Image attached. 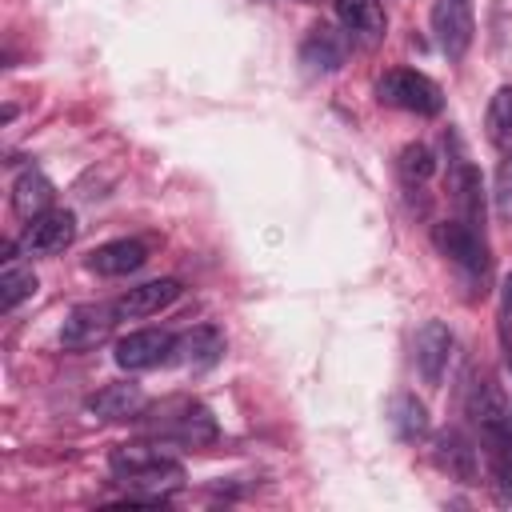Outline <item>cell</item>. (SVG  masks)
Returning <instances> with one entry per match:
<instances>
[{
  "instance_id": "6da1fadb",
  "label": "cell",
  "mask_w": 512,
  "mask_h": 512,
  "mask_svg": "<svg viewBox=\"0 0 512 512\" xmlns=\"http://www.w3.org/2000/svg\"><path fill=\"white\" fill-rule=\"evenodd\" d=\"M108 468L128 488L132 500H148V504H160L168 492H176L184 484V468L172 456H164V452H156L148 444H120V448H112Z\"/></svg>"
},
{
  "instance_id": "7a4b0ae2",
  "label": "cell",
  "mask_w": 512,
  "mask_h": 512,
  "mask_svg": "<svg viewBox=\"0 0 512 512\" xmlns=\"http://www.w3.org/2000/svg\"><path fill=\"white\" fill-rule=\"evenodd\" d=\"M376 96H380V104L404 108V112H416V116H436L444 108L440 84L428 80L416 68H392V72H384L376 80Z\"/></svg>"
},
{
  "instance_id": "3957f363",
  "label": "cell",
  "mask_w": 512,
  "mask_h": 512,
  "mask_svg": "<svg viewBox=\"0 0 512 512\" xmlns=\"http://www.w3.org/2000/svg\"><path fill=\"white\" fill-rule=\"evenodd\" d=\"M432 244H436L440 256H448V260L460 264L464 272H472V276H484V272H488V244H484V232L472 228V224H464L460 216L432 224Z\"/></svg>"
},
{
  "instance_id": "277c9868",
  "label": "cell",
  "mask_w": 512,
  "mask_h": 512,
  "mask_svg": "<svg viewBox=\"0 0 512 512\" xmlns=\"http://www.w3.org/2000/svg\"><path fill=\"white\" fill-rule=\"evenodd\" d=\"M76 240V216L64 212V208H48L40 216H32L20 232V248L28 256H52V252H64L68 244Z\"/></svg>"
},
{
  "instance_id": "5b68a950",
  "label": "cell",
  "mask_w": 512,
  "mask_h": 512,
  "mask_svg": "<svg viewBox=\"0 0 512 512\" xmlns=\"http://www.w3.org/2000/svg\"><path fill=\"white\" fill-rule=\"evenodd\" d=\"M116 304H80L68 312L64 328H60V344L72 348V352H84V348H96L108 340L112 324H116Z\"/></svg>"
},
{
  "instance_id": "8992f818",
  "label": "cell",
  "mask_w": 512,
  "mask_h": 512,
  "mask_svg": "<svg viewBox=\"0 0 512 512\" xmlns=\"http://www.w3.org/2000/svg\"><path fill=\"white\" fill-rule=\"evenodd\" d=\"M172 340L164 328H140V332H128L116 340V364L124 372H144V368H156L164 360H172Z\"/></svg>"
},
{
  "instance_id": "52a82bcc",
  "label": "cell",
  "mask_w": 512,
  "mask_h": 512,
  "mask_svg": "<svg viewBox=\"0 0 512 512\" xmlns=\"http://www.w3.org/2000/svg\"><path fill=\"white\" fill-rule=\"evenodd\" d=\"M432 36L448 60H460L472 44V12L468 0H436L432 8Z\"/></svg>"
},
{
  "instance_id": "ba28073f",
  "label": "cell",
  "mask_w": 512,
  "mask_h": 512,
  "mask_svg": "<svg viewBox=\"0 0 512 512\" xmlns=\"http://www.w3.org/2000/svg\"><path fill=\"white\" fill-rule=\"evenodd\" d=\"M412 356H416V368H420L424 384H440L444 380V368H448V356H452V332H448V324L444 320H424L416 328Z\"/></svg>"
},
{
  "instance_id": "9c48e42d",
  "label": "cell",
  "mask_w": 512,
  "mask_h": 512,
  "mask_svg": "<svg viewBox=\"0 0 512 512\" xmlns=\"http://www.w3.org/2000/svg\"><path fill=\"white\" fill-rule=\"evenodd\" d=\"M464 408H468V416L476 420L480 436H488V432H508V404H504L500 388L492 384V376H484V372H480V376H472V380H468Z\"/></svg>"
},
{
  "instance_id": "30bf717a",
  "label": "cell",
  "mask_w": 512,
  "mask_h": 512,
  "mask_svg": "<svg viewBox=\"0 0 512 512\" xmlns=\"http://www.w3.org/2000/svg\"><path fill=\"white\" fill-rule=\"evenodd\" d=\"M184 292V284L176 276H160V280H148V284H136L128 288L120 300H116V312L128 316V320H140V316H156L164 312L168 304H176Z\"/></svg>"
},
{
  "instance_id": "8fae6325",
  "label": "cell",
  "mask_w": 512,
  "mask_h": 512,
  "mask_svg": "<svg viewBox=\"0 0 512 512\" xmlns=\"http://www.w3.org/2000/svg\"><path fill=\"white\" fill-rule=\"evenodd\" d=\"M348 60V32L332 24H316L300 44V64L308 72H336Z\"/></svg>"
},
{
  "instance_id": "7c38bea8",
  "label": "cell",
  "mask_w": 512,
  "mask_h": 512,
  "mask_svg": "<svg viewBox=\"0 0 512 512\" xmlns=\"http://www.w3.org/2000/svg\"><path fill=\"white\" fill-rule=\"evenodd\" d=\"M432 460H436V468H444L452 480L476 484V476H480V456H476L472 440H468L464 432H456V428H448V432L436 436V444H432Z\"/></svg>"
},
{
  "instance_id": "4fadbf2b",
  "label": "cell",
  "mask_w": 512,
  "mask_h": 512,
  "mask_svg": "<svg viewBox=\"0 0 512 512\" xmlns=\"http://www.w3.org/2000/svg\"><path fill=\"white\" fill-rule=\"evenodd\" d=\"M448 192H452V204H456V216L472 228L484 232V188H480V172L468 164V160H456L448 168Z\"/></svg>"
},
{
  "instance_id": "5bb4252c",
  "label": "cell",
  "mask_w": 512,
  "mask_h": 512,
  "mask_svg": "<svg viewBox=\"0 0 512 512\" xmlns=\"http://www.w3.org/2000/svg\"><path fill=\"white\" fill-rule=\"evenodd\" d=\"M224 356V336L212 324H196L172 340V360L184 368H212Z\"/></svg>"
},
{
  "instance_id": "9a60e30c",
  "label": "cell",
  "mask_w": 512,
  "mask_h": 512,
  "mask_svg": "<svg viewBox=\"0 0 512 512\" xmlns=\"http://www.w3.org/2000/svg\"><path fill=\"white\" fill-rule=\"evenodd\" d=\"M144 260H148V244L124 236V240H108V244L92 248L88 268H92L96 276H128V272H136Z\"/></svg>"
},
{
  "instance_id": "2e32d148",
  "label": "cell",
  "mask_w": 512,
  "mask_h": 512,
  "mask_svg": "<svg viewBox=\"0 0 512 512\" xmlns=\"http://www.w3.org/2000/svg\"><path fill=\"white\" fill-rule=\"evenodd\" d=\"M336 16H340L344 32L364 40V44H376L384 36V24H388L380 0H336Z\"/></svg>"
},
{
  "instance_id": "e0dca14e",
  "label": "cell",
  "mask_w": 512,
  "mask_h": 512,
  "mask_svg": "<svg viewBox=\"0 0 512 512\" xmlns=\"http://www.w3.org/2000/svg\"><path fill=\"white\" fill-rule=\"evenodd\" d=\"M48 208H52V184H48V176L36 172V168H24L12 180V212L20 220H32V216H40Z\"/></svg>"
},
{
  "instance_id": "ac0fdd59",
  "label": "cell",
  "mask_w": 512,
  "mask_h": 512,
  "mask_svg": "<svg viewBox=\"0 0 512 512\" xmlns=\"http://www.w3.org/2000/svg\"><path fill=\"white\" fill-rule=\"evenodd\" d=\"M144 408V392L140 384H108L96 396H88V412H96L100 420H132Z\"/></svg>"
},
{
  "instance_id": "d6986e66",
  "label": "cell",
  "mask_w": 512,
  "mask_h": 512,
  "mask_svg": "<svg viewBox=\"0 0 512 512\" xmlns=\"http://www.w3.org/2000/svg\"><path fill=\"white\" fill-rule=\"evenodd\" d=\"M164 432L196 448V444H212L216 440V420H212V412L204 404H188L184 400V404H176V416L164 424Z\"/></svg>"
},
{
  "instance_id": "ffe728a7",
  "label": "cell",
  "mask_w": 512,
  "mask_h": 512,
  "mask_svg": "<svg viewBox=\"0 0 512 512\" xmlns=\"http://www.w3.org/2000/svg\"><path fill=\"white\" fill-rule=\"evenodd\" d=\"M484 452H488V472H492V488H496L500 504H512V428L488 432Z\"/></svg>"
},
{
  "instance_id": "44dd1931",
  "label": "cell",
  "mask_w": 512,
  "mask_h": 512,
  "mask_svg": "<svg viewBox=\"0 0 512 512\" xmlns=\"http://www.w3.org/2000/svg\"><path fill=\"white\" fill-rule=\"evenodd\" d=\"M388 420H392V428H396L400 440H420V436L428 432V412H424V404H420L416 396H408V392L392 396Z\"/></svg>"
},
{
  "instance_id": "7402d4cb",
  "label": "cell",
  "mask_w": 512,
  "mask_h": 512,
  "mask_svg": "<svg viewBox=\"0 0 512 512\" xmlns=\"http://www.w3.org/2000/svg\"><path fill=\"white\" fill-rule=\"evenodd\" d=\"M488 140L504 152H512V84L496 88V96L488 100V116H484Z\"/></svg>"
},
{
  "instance_id": "603a6c76",
  "label": "cell",
  "mask_w": 512,
  "mask_h": 512,
  "mask_svg": "<svg viewBox=\"0 0 512 512\" xmlns=\"http://www.w3.org/2000/svg\"><path fill=\"white\" fill-rule=\"evenodd\" d=\"M36 288H40V280H36L32 268H16V264H8V268H4V280H0V308L12 312L20 300L36 296Z\"/></svg>"
},
{
  "instance_id": "cb8c5ba5",
  "label": "cell",
  "mask_w": 512,
  "mask_h": 512,
  "mask_svg": "<svg viewBox=\"0 0 512 512\" xmlns=\"http://www.w3.org/2000/svg\"><path fill=\"white\" fill-rule=\"evenodd\" d=\"M396 168H400V176H404L408 184H424V180L436 172V156H432L428 144H404Z\"/></svg>"
},
{
  "instance_id": "d4e9b609",
  "label": "cell",
  "mask_w": 512,
  "mask_h": 512,
  "mask_svg": "<svg viewBox=\"0 0 512 512\" xmlns=\"http://www.w3.org/2000/svg\"><path fill=\"white\" fill-rule=\"evenodd\" d=\"M492 208H496V220L512 224V152H504V160L496 164V176H492Z\"/></svg>"
},
{
  "instance_id": "484cf974",
  "label": "cell",
  "mask_w": 512,
  "mask_h": 512,
  "mask_svg": "<svg viewBox=\"0 0 512 512\" xmlns=\"http://www.w3.org/2000/svg\"><path fill=\"white\" fill-rule=\"evenodd\" d=\"M500 324L512 328V272H508L504 284H500Z\"/></svg>"
}]
</instances>
